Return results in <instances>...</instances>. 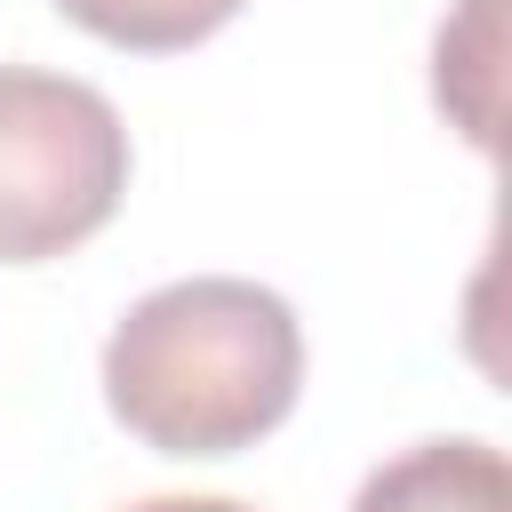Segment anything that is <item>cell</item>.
<instances>
[{
	"label": "cell",
	"instance_id": "obj_5",
	"mask_svg": "<svg viewBox=\"0 0 512 512\" xmlns=\"http://www.w3.org/2000/svg\"><path fill=\"white\" fill-rule=\"evenodd\" d=\"M128 512H248V504H232V496H144Z\"/></svg>",
	"mask_w": 512,
	"mask_h": 512
},
{
	"label": "cell",
	"instance_id": "obj_2",
	"mask_svg": "<svg viewBox=\"0 0 512 512\" xmlns=\"http://www.w3.org/2000/svg\"><path fill=\"white\" fill-rule=\"evenodd\" d=\"M128 192V128L104 88L0 64V264H48L112 224Z\"/></svg>",
	"mask_w": 512,
	"mask_h": 512
},
{
	"label": "cell",
	"instance_id": "obj_1",
	"mask_svg": "<svg viewBox=\"0 0 512 512\" xmlns=\"http://www.w3.org/2000/svg\"><path fill=\"white\" fill-rule=\"evenodd\" d=\"M304 328L280 288L192 272L120 312L104 336V408L160 456H240L288 424Z\"/></svg>",
	"mask_w": 512,
	"mask_h": 512
},
{
	"label": "cell",
	"instance_id": "obj_4",
	"mask_svg": "<svg viewBox=\"0 0 512 512\" xmlns=\"http://www.w3.org/2000/svg\"><path fill=\"white\" fill-rule=\"evenodd\" d=\"M80 32L112 40V48H136V56H176L208 32H224L240 16V0H56Z\"/></svg>",
	"mask_w": 512,
	"mask_h": 512
},
{
	"label": "cell",
	"instance_id": "obj_3",
	"mask_svg": "<svg viewBox=\"0 0 512 512\" xmlns=\"http://www.w3.org/2000/svg\"><path fill=\"white\" fill-rule=\"evenodd\" d=\"M352 512H512V472L488 440H416L360 480Z\"/></svg>",
	"mask_w": 512,
	"mask_h": 512
}]
</instances>
